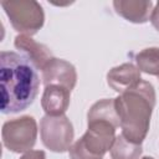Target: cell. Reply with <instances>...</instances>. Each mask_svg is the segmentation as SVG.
Here are the masks:
<instances>
[{"instance_id": "17", "label": "cell", "mask_w": 159, "mask_h": 159, "mask_svg": "<svg viewBox=\"0 0 159 159\" xmlns=\"http://www.w3.org/2000/svg\"><path fill=\"white\" fill-rule=\"evenodd\" d=\"M158 80H159V77H158Z\"/></svg>"}, {"instance_id": "9", "label": "cell", "mask_w": 159, "mask_h": 159, "mask_svg": "<svg viewBox=\"0 0 159 159\" xmlns=\"http://www.w3.org/2000/svg\"><path fill=\"white\" fill-rule=\"evenodd\" d=\"M140 81L142 77L139 68L130 62L116 66L107 73V83L117 93H123L124 91L133 88Z\"/></svg>"}, {"instance_id": "1", "label": "cell", "mask_w": 159, "mask_h": 159, "mask_svg": "<svg viewBox=\"0 0 159 159\" xmlns=\"http://www.w3.org/2000/svg\"><path fill=\"white\" fill-rule=\"evenodd\" d=\"M40 78L35 66L21 53H0V111L19 113L32 104L39 92Z\"/></svg>"}, {"instance_id": "14", "label": "cell", "mask_w": 159, "mask_h": 159, "mask_svg": "<svg viewBox=\"0 0 159 159\" xmlns=\"http://www.w3.org/2000/svg\"><path fill=\"white\" fill-rule=\"evenodd\" d=\"M20 159H46V153L43 150H29L24 153Z\"/></svg>"}, {"instance_id": "13", "label": "cell", "mask_w": 159, "mask_h": 159, "mask_svg": "<svg viewBox=\"0 0 159 159\" xmlns=\"http://www.w3.org/2000/svg\"><path fill=\"white\" fill-rule=\"evenodd\" d=\"M137 67L140 72L159 77V47H148L135 55Z\"/></svg>"}, {"instance_id": "15", "label": "cell", "mask_w": 159, "mask_h": 159, "mask_svg": "<svg viewBox=\"0 0 159 159\" xmlns=\"http://www.w3.org/2000/svg\"><path fill=\"white\" fill-rule=\"evenodd\" d=\"M149 20H150L153 27L157 31H159V1L155 4V6H154V9H153V11L150 14V19Z\"/></svg>"}, {"instance_id": "7", "label": "cell", "mask_w": 159, "mask_h": 159, "mask_svg": "<svg viewBox=\"0 0 159 159\" xmlns=\"http://www.w3.org/2000/svg\"><path fill=\"white\" fill-rule=\"evenodd\" d=\"M43 86L57 84L72 91L77 83V71L66 60L53 57L41 71Z\"/></svg>"}, {"instance_id": "5", "label": "cell", "mask_w": 159, "mask_h": 159, "mask_svg": "<svg viewBox=\"0 0 159 159\" xmlns=\"http://www.w3.org/2000/svg\"><path fill=\"white\" fill-rule=\"evenodd\" d=\"M2 144L12 153L31 150L37 139V123L31 116H21L6 120L1 129Z\"/></svg>"}, {"instance_id": "6", "label": "cell", "mask_w": 159, "mask_h": 159, "mask_svg": "<svg viewBox=\"0 0 159 159\" xmlns=\"http://www.w3.org/2000/svg\"><path fill=\"white\" fill-rule=\"evenodd\" d=\"M40 134L42 144L55 153H65L73 142L75 130L67 116L45 114L40 120Z\"/></svg>"}, {"instance_id": "10", "label": "cell", "mask_w": 159, "mask_h": 159, "mask_svg": "<svg viewBox=\"0 0 159 159\" xmlns=\"http://www.w3.org/2000/svg\"><path fill=\"white\" fill-rule=\"evenodd\" d=\"M71 91L57 84L46 86L41 97V107L48 116H62L67 111Z\"/></svg>"}, {"instance_id": "8", "label": "cell", "mask_w": 159, "mask_h": 159, "mask_svg": "<svg viewBox=\"0 0 159 159\" xmlns=\"http://www.w3.org/2000/svg\"><path fill=\"white\" fill-rule=\"evenodd\" d=\"M14 45L20 51V53L35 66L36 70L42 71L43 67L53 58L51 50L46 45L32 40L31 36L20 34L15 37Z\"/></svg>"}, {"instance_id": "4", "label": "cell", "mask_w": 159, "mask_h": 159, "mask_svg": "<svg viewBox=\"0 0 159 159\" xmlns=\"http://www.w3.org/2000/svg\"><path fill=\"white\" fill-rule=\"evenodd\" d=\"M14 30L21 35L32 36L39 32L45 22V12L40 2L35 0L1 1Z\"/></svg>"}, {"instance_id": "16", "label": "cell", "mask_w": 159, "mask_h": 159, "mask_svg": "<svg viewBox=\"0 0 159 159\" xmlns=\"http://www.w3.org/2000/svg\"><path fill=\"white\" fill-rule=\"evenodd\" d=\"M142 159H154V158H152V157H144V158H142Z\"/></svg>"}, {"instance_id": "2", "label": "cell", "mask_w": 159, "mask_h": 159, "mask_svg": "<svg viewBox=\"0 0 159 159\" xmlns=\"http://www.w3.org/2000/svg\"><path fill=\"white\" fill-rule=\"evenodd\" d=\"M155 101L157 96L153 84L143 80L114 98L122 134L128 140L137 144L143 143L150 127Z\"/></svg>"}, {"instance_id": "3", "label": "cell", "mask_w": 159, "mask_h": 159, "mask_svg": "<svg viewBox=\"0 0 159 159\" xmlns=\"http://www.w3.org/2000/svg\"><path fill=\"white\" fill-rule=\"evenodd\" d=\"M117 128L108 120H87L86 133L68 149L70 159H103L116 140Z\"/></svg>"}, {"instance_id": "12", "label": "cell", "mask_w": 159, "mask_h": 159, "mask_svg": "<svg viewBox=\"0 0 159 159\" xmlns=\"http://www.w3.org/2000/svg\"><path fill=\"white\" fill-rule=\"evenodd\" d=\"M142 144L128 140L123 134L116 137V140L111 148L112 159H139L142 155Z\"/></svg>"}, {"instance_id": "11", "label": "cell", "mask_w": 159, "mask_h": 159, "mask_svg": "<svg viewBox=\"0 0 159 159\" xmlns=\"http://www.w3.org/2000/svg\"><path fill=\"white\" fill-rule=\"evenodd\" d=\"M113 7L116 12L133 24H144L150 19L153 2L150 0H114Z\"/></svg>"}]
</instances>
